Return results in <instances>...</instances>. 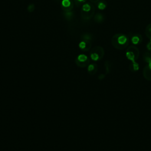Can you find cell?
<instances>
[{
  "label": "cell",
  "instance_id": "cell-13",
  "mask_svg": "<svg viewBox=\"0 0 151 151\" xmlns=\"http://www.w3.org/2000/svg\"><path fill=\"white\" fill-rule=\"evenodd\" d=\"M143 61L146 63H151V52H146L143 55Z\"/></svg>",
  "mask_w": 151,
  "mask_h": 151
},
{
  "label": "cell",
  "instance_id": "cell-4",
  "mask_svg": "<svg viewBox=\"0 0 151 151\" xmlns=\"http://www.w3.org/2000/svg\"><path fill=\"white\" fill-rule=\"evenodd\" d=\"M104 55V50L100 46H96L92 48L90 51V58L93 61H99L103 58Z\"/></svg>",
  "mask_w": 151,
  "mask_h": 151
},
{
  "label": "cell",
  "instance_id": "cell-5",
  "mask_svg": "<svg viewBox=\"0 0 151 151\" xmlns=\"http://www.w3.org/2000/svg\"><path fill=\"white\" fill-rule=\"evenodd\" d=\"M76 65L81 68H84L90 64V60L85 54H80L75 60Z\"/></svg>",
  "mask_w": 151,
  "mask_h": 151
},
{
  "label": "cell",
  "instance_id": "cell-8",
  "mask_svg": "<svg viewBox=\"0 0 151 151\" xmlns=\"http://www.w3.org/2000/svg\"><path fill=\"white\" fill-rule=\"evenodd\" d=\"M131 41L134 45H137L140 44L142 41V37L140 34H133L131 37Z\"/></svg>",
  "mask_w": 151,
  "mask_h": 151
},
{
  "label": "cell",
  "instance_id": "cell-17",
  "mask_svg": "<svg viewBox=\"0 0 151 151\" xmlns=\"http://www.w3.org/2000/svg\"><path fill=\"white\" fill-rule=\"evenodd\" d=\"M82 40L84 41H90L92 40V37L91 35V34H86L83 35L82 36Z\"/></svg>",
  "mask_w": 151,
  "mask_h": 151
},
{
  "label": "cell",
  "instance_id": "cell-1",
  "mask_svg": "<svg viewBox=\"0 0 151 151\" xmlns=\"http://www.w3.org/2000/svg\"><path fill=\"white\" fill-rule=\"evenodd\" d=\"M129 43V37L122 33L114 34L111 38L112 45L117 50H123L126 48Z\"/></svg>",
  "mask_w": 151,
  "mask_h": 151
},
{
  "label": "cell",
  "instance_id": "cell-20",
  "mask_svg": "<svg viewBox=\"0 0 151 151\" xmlns=\"http://www.w3.org/2000/svg\"><path fill=\"white\" fill-rule=\"evenodd\" d=\"M104 77H105V74H100L99 76V77H98L99 79L100 80L104 79Z\"/></svg>",
  "mask_w": 151,
  "mask_h": 151
},
{
  "label": "cell",
  "instance_id": "cell-7",
  "mask_svg": "<svg viewBox=\"0 0 151 151\" xmlns=\"http://www.w3.org/2000/svg\"><path fill=\"white\" fill-rule=\"evenodd\" d=\"M78 46L81 50L84 51H87L90 49L91 47V42L90 41L83 40L79 43Z\"/></svg>",
  "mask_w": 151,
  "mask_h": 151
},
{
  "label": "cell",
  "instance_id": "cell-6",
  "mask_svg": "<svg viewBox=\"0 0 151 151\" xmlns=\"http://www.w3.org/2000/svg\"><path fill=\"white\" fill-rule=\"evenodd\" d=\"M143 76L147 81H151V63L145 66L143 70Z\"/></svg>",
  "mask_w": 151,
  "mask_h": 151
},
{
  "label": "cell",
  "instance_id": "cell-10",
  "mask_svg": "<svg viewBox=\"0 0 151 151\" xmlns=\"http://www.w3.org/2000/svg\"><path fill=\"white\" fill-rule=\"evenodd\" d=\"M104 67L106 70V74H109L110 71L112 70L113 68V64L112 63H111L110 61L107 60L104 63Z\"/></svg>",
  "mask_w": 151,
  "mask_h": 151
},
{
  "label": "cell",
  "instance_id": "cell-19",
  "mask_svg": "<svg viewBox=\"0 0 151 151\" xmlns=\"http://www.w3.org/2000/svg\"><path fill=\"white\" fill-rule=\"evenodd\" d=\"M146 48L149 51H151V41H149V42L147 44Z\"/></svg>",
  "mask_w": 151,
  "mask_h": 151
},
{
  "label": "cell",
  "instance_id": "cell-14",
  "mask_svg": "<svg viewBox=\"0 0 151 151\" xmlns=\"http://www.w3.org/2000/svg\"><path fill=\"white\" fill-rule=\"evenodd\" d=\"M145 34L146 37L151 41V23L149 24L145 29Z\"/></svg>",
  "mask_w": 151,
  "mask_h": 151
},
{
  "label": "cell",
  "instance_id": "cell-21",
  "mask_svg": "<svg viewBox=\"0 0 151 151\" xmlns=\"http://www.w3.org/2000/svg\"><path fill=\"white\" fill-rule=\"evenodd\" d=\"M100 0H90V1L91 2H93V3H97V2H98L99 1H100Z\"/></svg>",
  "mask_w": 151,
  "mask_h": 151
},
{
  "label": "cell",
  "instance_id": "cell-2",
  "mask_svg": "<svg viewBox=\"0 0 151 151\" xmlns=\"http://www.w3.org/2000/svg\"><path fill=\"white\" fill-rule=\"evenodd\" d=\"M95 8L93 5L90 3H87L83 5L81 11V17L83 19L88 20L90 19L94 15Z\"/></svg>",
  "mask_w": 151,
  "mask_h": 151
},
{
  "label": "cell",
  "instance_id": "cell-16",
  "mask_svg": "<svg viewBox=\"0 0 151 151\" xmlns=\"http://www.w3.org/2000/svg\"><path fill=\"white\" fill-rule=\"evenodd\" d=\"M61 5L63 6V8H67L73 4H71L70 0H63L61 2Z\"/></svg>",
  "mask_w": 151,
  "mask_h": 151
},
{
  "label": "cell",
  "instance_id": "cell-12",
  "mask_svg": "<svg viewBox=\"0 0 151 151\" xmlns=\"http://www.w3.org/2000/svg\"><path fill=\"white\" fill-rule=\"evenodd\" d=\"M129 69L132 72H136L139 69V65L136 61L132 62L129 65Z\"/></svg>",
  "mask_w": 151,
  "mask_h": 151
},
{
  "label": "cell",
  "instance_id": "cell-3",
  "mask_svg": "<svg viewBox=\"0 0 151 151\" xmlns=\"http://www.w3.org/2000/svg\"><path fill=\"white\" fill-rule=\"evenodd\" d=\"M139 50L136 46L132 45L129 47L126 51V56L127 58L131 61V62H134L139 58Z\"/></svg>",
  "mask_w": 151,
  "mask_h": 151
},
{
  "label": "cell",
  "instance_id": "cell-22",
  "mask_svg": "<svg viewBox=\"0 0 151 151\" xmlns=\"http://www.w3.org/2000/svg\"><path fill=\"white\" fill-rule=\"evenodd\" d=\"M86 0H77V1H78L79 2H84Z\"/></svg>",
  "mask_w": 151,
  "mask_h": 151
},
{
  "label": "cell",
  "instance_id": "cell-11",
  "mask_svg": "<svg viewBox=\"0 0 151 151\" xmlns=\"http://www.w3.org/2000/svg\"><path fill=\"white\" fill-rule=\"evenodd\" d=\"M104 20V15L101 13H97L94 16V21L97 23H101Z\"/></svg>",
  "mask_w": 151,
  "mask_h": 151
},
{
  "label": "cell",
  "instance_id": "cell-18",
  "mask_svg": "<svg viewBox=\"0 0 151 151\" xmlns=\"http://www.w3.org/2000/svg\"><path fill=\"white\" fill-rule=\"evenodd\" d=\"M35 9V5L32 4H29L27 8V9L29 12H32Z\"/></svg>",
  "mask_w": 151,
  "mask_h": 151
},
{
  "label": "cell",
  "instance_id": "cell-15",
  "mask_svg": "<svg viewBox=\"0 0 151 151\" xmlns=\"http://www.w3.org/2000/svg\"><path fill=\"white\" fill-rule=\"evenodd\" d=\"M107 6V2L103 0V1H100L98 2V4H97V8L100 9V10H103Z\"/></svg>",
  "mask_w": 151,
  "mask_h": 151
},
{
  "label": "cell",
  "instance_id": "cell-9",
  "mask_svg": "<svg viewBox=\"0 0 151 151\" xmlns=\"http://www.w3.org/2000/svg\"><path fill=\"white\" fill-rule=\"evenodd\" d=\"M98 67L96 63L90 64L87 67V71L90 75H94L97 71Z\"/></svg>",
  "mask_w": 151,
  "mask_h": 151
}]
</instances>
